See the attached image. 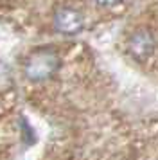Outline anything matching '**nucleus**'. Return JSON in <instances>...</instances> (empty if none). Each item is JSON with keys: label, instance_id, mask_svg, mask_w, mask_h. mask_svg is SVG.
Returning a JSON list of instances; mask_svg holds the SVG:
<instances>
[{"label": "nucleus", "instance_id": "1", "mask_svg": "<svg viewBox=\"0 0 158 160\" xmlns=\"http://www.w3.org/2000/svg\"><path fill=\"white\" fill-rule=\"evenodd\" d=\"M57 70V54L52 51H38L29 56L25 63V74L29 79H47Z\"/></svg>", "mask_w": 158, "mask_h": 160}, {"label": "nucleus", "instance_id": "2", "mask_svg": "<svg viewBox=\"0 0 158 160\" xmlns=\"http://www.w3.org/2000/svg\"><path fill=\"white\" fill-rule=\"evenodd\" d=\"M54 25L63 34H77L85 27V20H83V15L77 9L61 8L57 9L56 16H54Z\"/></svg>", "mask_w": 158, "mask_h": 160}, {"label": "nucleus", "instance_id": "3", "mask_svg": "<svg viewBox=\"0 0 158 160\" xmlns=\"http://www.w3.org/2000/svg\"><path fill=\"white\" fill-rule=\"evenodd\" d=\"M155 49V38L151 36L149 32L146 31H140V32H135L131 40H129V51L131 54L138 59L147 58Z\"/></svg>", "mask_w": 158, "mask_h": 160}, {"label": "nucleus", "instance_id": "4", "mask_svg": "<svg viewBox=\"0 0 158 160\" xmlns=\"http://www.w3.org/2000/svg\"><path fill=\"white\" fill-rule=\"evenodd\" d=\"M99 6H115V4H119L121 0H95Z\"/></svg>", "mask_w": 158, "mask_h": 160}]
</instances>
